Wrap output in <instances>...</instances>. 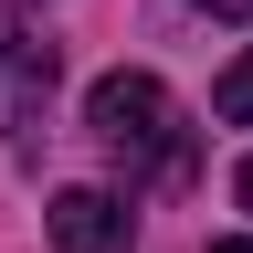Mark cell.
<instances>
[{"mask_svg":"<svg viewBox=\"0 0 253 253\" xmlns=\"http://www.w3.org/2000/svg\"><path fill=\"white\" fill-rule=\"evenodd\" d=\"M243 211H253V158H243Z\"/></svg>","mask_w":253,"mask_h":253,"instance_id":"6","label":"cell"},{"mask_svg":"<svg viewBox=\"0 0 253 253\" xmlns=\"http://www.w3.org/2000/svg\"><path fill=\"white\" fill-rule=\"evenodd\" d=\"M53 106V42H32V21L0 0V137H32Z\"/></svg>","mask_w":253,"mask_h":253,"instance_id":"2","label":"cell"},{"mask_svg":"<svg viewBox=\"0 0 253 253\" xmlns=\"http://www.w3.org/2000/svg\"><path fill=\"white\" fill-rule=\"evenodd\" d=\"M84 126L106 137L126 169H190V137H179V106H169V84L158 74H95V95H84Z\"/></svg>","mask_w":253,"mask_h":253,"instance_id":"1","label":"cell"},{"mask_svg":"<svg viewBox=\"0 0 253 253\" xmlns=\"http://www.w3.org/2000/svg\"><path fill=\"white\" fill-rule=\"evenodd\" d=\"M190 11H221V21H253V0H190Z\"/></svg>","mask_w":253,"mask_h":253,"instance_id":"5","label":"cell"},{"mask_svg":"<svg viewBox=\"0 0 253 253\" xmlns=\"http://www.w3.org/2000/svg\"><path fill=\"white\" fill-rule=\"evenodd\" d=\"M211 253H253V243H211Z\"/></svg>","mask_w":253,"mask_h":253,"instance_id":"7","label":"cell"},{"mask_svg":"<svg viewBox=\"0 0 253 253\" xmlns=\"http://www.w3.org/2000/svg\"><path fill=\"white\" fill-rule=\"evenodd\" d=\"M211 116H221V126H253V53H243L232 74L211 84Z\"/></svg>","mask_w":253,"mask_h":253,"instance_id":"4","label":"cell"},{"mask_svg":"<svg viewBox=\"0 0 253 253\" xmlns=\"http://www.w3.org/2000/svg\"><path fill=\"white\" fill-rule=\"evenodd\" d=\"M42 232H53V253H126V232H137V211H126L116 190H53Z\"/></svg>","mask_w":253,"mask_h":253,"instance_id":"3","label":"cell"}]
</instances>
